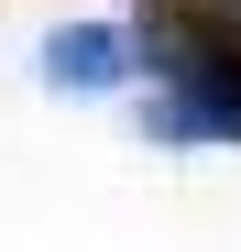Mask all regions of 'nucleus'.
<instances>
[{"instance_id":"1","label":"nucleus","mask_w":241,"mask_h":252,"mask_svg":"<svg viewBox=\"0 0 241 252\" xmlns=\"http://www.w3.org/2000/svg\"><path fill=\"white\" fill-rule=\"evenodd\" d=\"M132 55H153V143H241V33L209 0H143Z\"/></svg>"},{"instance_id":"2","label":"nucleus","mask_w":241,"mask_h":252,"mask_svg":"<svg viewBox=\"0 0 241 252\" xmlns=\"http://www.w3.org/2000/svg\"><path fill=\"white\" fill-rule=\"evenodd\" d=\"M44 77L55 88H120V77H132V33L66 22V33H44Z\"/></svg>"},{"instance_id":"3","label":"nucleus","mask_w":241,"mask_h":252,"mask_svg":"<svg viewBox=\"0 0 241 252\" xmlns=\"http://www.w3.org/2000/svg\"><path fill=\"white\" fill-rule=\"evenodd\" d=\"M209 11H219V22H230V33H241V0H209Z\"/></svg>"}]
</instances>
